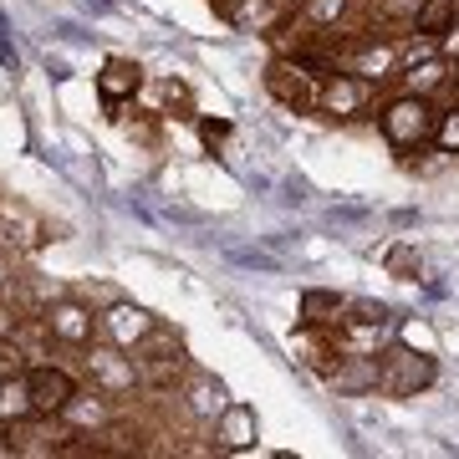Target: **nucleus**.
<instances>
[{
    "label": "nucleus",
    "instance_id": "nucleus-13",
    "mask_svg": "<svg viewBox=\"0 0 459 459\" xmlns=\"http://www.w3.org/2000/svg\"><path fill=\"white\" fill-rule=\"evenodd\" d=\"M66 429L72 434H102V429H113V394H102V388H77V394L66 398L62 409Z\"/></svg>",
    "mask_w": 459,
    "mask_h": 459
},
{
    "label": "nucleus",
    "instance_id": "nucleus-1",
    "mask_svg": "<svg viewBox=\"0 0 459 459\" xmlns=\"http://www.w3.org/2000/svg\"><path fill=\"white\" fill-rule=\"evenodd\" d=\"M377 128H383V138H388L394 148H424V143H434L439 108H434V98L403 87L398 98H388L383 108H377Z\"/></svg>",
    "mask_w": 459,
    "mask_h": 459
},
{
    "label": "nucleus",
    "instance_id": "nucleus-12",
    "mask_svg": "<svg viewBox=\"0 0 459 459\" xmlns=\"http://www.w3.org/2000/svg\"><path fill=\"white\" fill-rule=\"evenodd\" d=\"M377 377H383L377 352H347L342 347V358L327 373V383H332V394H342V398H368V394H377Z\"/></svg>",
    "mask_w": 459,
    "mask_h": 459
},
{
    "label": "nucleus",
    "instance_id": "nucleus-24",
    "mask_svg": "<svg viewBox=\"0 0 459 459\" xmlns=\"http://www.w3.org/2000/svg\"><path fill=\"white\" fill-rule=\"evenodd\" d=\"M398 342L413 347V352H434V358H439V332L429 327L424 316H409V322L398 327Z\"/></svg>",
    "mask_w": 459,
    "mask_h": 459
},
{
    "label": "nucleus",
    "instance_id": "nucleus-7",
    "mask_svg": "<svg viewBox=\"0 0 459 459\" xmlns=\"http://www.w3.org/2000/svg\"><path fill=\"white\" fill-rule=\"evenodd\" d=\"M373 108V82L358 77V72H332L322 92H316V113L322 117H337V123H352Z\"/></svg>",
    "mask_w": 459,
    "mask_h": 459
},
{
    "label": "nucleus",
    "instance_id": "nucleus-5",
    "mask_svg": "<svg viewBox=\"0 0 459 459\" xmlns=\"http://www.w3.org/2000/svg\"><path fill=\"white\" fill-rule=\"evenodd\" d=\"M265 92H271L286 113H316L322 82H316L296 56H271V66H265Z\"/></svg>",
    "mask_w": 459,
    "mask_h": 459
},
{
    "label": "nucleus",
    "instance_id": "nucleus-31",
    "mask_svg": "<svg viewBox=\"0 0 459 459\" xmlns=\"http://www.w3.org/2000/svg\"><path fill=\"white\" fill-rule=\"evenodd\" d=\"M286 5H301V0H286Z\"/></svg>",
    "mask_w": 459,
    "mask_h": 459
},
{
    "label": "nucleus",
    "instance_id": "nucleus-2",
    "mask_svg": "<svg viewBox=\"0 0 459 459\" xmlns=\"http://www.w3.org/2000/svg\"><path fill=\"white\" fill-rule=\"evenodd\" d=\"M377 362H383V377H377V394L388 398H419L439 377V362H434V352H413V347L394 342L377 352Z\"/></svg>",
    "mask_w": 459,
    "mask_h": 459
},
{
    "label": "nucleus",
    "instance_id": "nucleus-10",
    "mask_svg": "<svg viewBox=\"0 0 459 459\" xmlns=\"http://www.w3.org/2000/svg\"><path fill=\"white\" fill-rule=\"evenodd\" d=\"M291 358L301 368H312L316 377H327L342 358V342H337V327H316V322H301L291 332Z\"/></svg>",
    "mask_w": 459,
    "mask_h": 459
},
{
    "label": "nucleus",
    "instance_id": "nucleus-8",
    "mask_svg": "<svg viewBox=\"0 0 459 459\" xmlns=\"http://www.w3.org/2000/svg\"><path fill=\"white\" fill-rule=\"evenodd\" d=\"M98 327H102L108 342H117L123 352H133L148 332L159 327V316L148 312V307H138V301H128V296H117V301H108V307L98 312Z\"/></svg>",
    "mask_w": 459,
    "mask_h": 459
},
{
    "label": "nucleus",
    "instance_id": "nucleus-28",
    "mask_svg": "<svg viewBox=\"0 0 459 459\" xmlns=\"http://www.w3.org/2000/svg\"><path fill=\"white\" fill-rule=\"evenodd\" d=\"M199 138H204L210 148H220L230 138V123H225V117H199Z\"/></svg>",
    "mask_w": 459,
    "mask_h": 459
},
{
    "label": "nucleus",
    "instance_id": "nucleus-30",
    "mask_svg": "<svg viewBox=\"0 0 459 459\" xmlns=\"http://www.w3.org/2000/svg\"><path fill=\"white\" fill-rule=\"evenodd\" d=\"M5 286H11V261L0 255V291H5Z\"/></svg>",
    "mask_w": 459,
    "mask_h": 459
},
{
    "label": "nucleus",
    "instance_id": "nucleus-14",
    "mask_svg": "<svg viewBox=\"0 0 459 459\" xmlns=\"http://www.w3.org/2000/svg\"><path fill=\"white\" fill-rule=\"evenodd\" d=\"M138 92H143V66L133 62V56H108L98 72V98L108 108H128Z\"/></svg>",
    "mask_w": 459,
    "mask_h": 459
},
{
    "label": "nucleus",
    "instance_id": "nucleus-6",
    "mask_svg": "<svg viewBox=\"0 0 459 459\" xmlns=\"http://www.w3.org/2000/svg\"><path fill=\"white\" fill-rule=\"evenodd\" d=\"M41 322H47L51 342L62 347H87L98 342V312L87 307V301H77V296H51L47 307H41Z\"/></svg>",
    "mask_w": 459,
    "mask_h": 459
},
{
    "label": "nucleus",
    "instance_id": "nucleus-23",
    "mask_svg": "<svg viewBox=\"0 0 459 459\" xmlns=\"http://www.w3.org/2000/svg\"><path fill=\"white\" fill-rule=\"evenodd\" d=\"M455 16H459V0H424V5H419V16H413V31L439 36Z\"/></svg>",
    "mask_w": 459,
    "mask_h": 459
},
{
    "label": "nucleus",
    "instance_id": "nucleus-18",
    "mask_svg": "<svg viewBox=\"0 0 459 459\" xmlns=\"http://www.w3.org/2000/svg\"><path fill=\"white\" fill-rule=\"evenodd\" d=\"M398 77H403V87L409 92H424V98H434L449 77H455V62L449 56H424V62H413V66H398Z\"/></svg>",
    "mask_w": 459,
    "mask_h": 459
},
{
    "label": "nucleus",
    "instance_id": "nucleus-16",
    "mask_svg": "<svg viewBox=\"0 0 459 459\" xmlns=\"http://www.w3.org/2000/svg\"><path fill=\"white\" fill-rule=\"evenodd\" d=\"M138 362V388L148 394H169V388H179L184 373H189V352H148V358H133Z\"/></svg>",
    "mask_w": 459,
    "mask_h": 459
},
{
    "label": "nucleus",
    "instance_id": "nucleus-21",
    "mask_svg": "<svg viewBox=\"0 0 459 459\" xmlns=\"http://www.w3.org/2000/svg\"><path fill=\"white\" fill-rule=\"evenodd\" d=\"M296 11H301V16L312 21L316 31H332V26H342V21H347L352 0H301Z\"/></svg>",
    "mask_w": 459,
    "mask_h": 459
},
{
    "label": "nucleus",
    "instance_id": "nucleus-26",
    "mask_svg": "<svg viewBox=\"0 0 459 459\" xmlns=\"http://www.w3.org/2000/svg\"><path fill=\"white\" fill-rule=\"evenodd\" d=\"M419 5H424V0H377V21H383V26H409L413 31Z\"/></svg>",
    "mask_w": 459,
    "mask_h": 459
},
{
    "label": "nucleus",
    "instance_id": "nucleus-27",
    "mask_svg": "<svg viewBox=\"0 0 459 459\" xmlns=\"http://www.w3.org/2000/svg\"><path fill=\"white\" fill-rule=\"evenodd\" d=\"M434 143H439V153H459V102L439 113V128H434Z\"/></svg>",
    "mask_w": 459,
    "mask_h": 459
},
{
    "label": "nucleus",
    "instance_id": "nucleus-11",
    "mask_svg": "<svg viewBox=\"0 0 459 459\" xmlns=\"http://www.w3.org/2000/svg\"><path fill=\"white\" fill-rule=\"evenodd\" d=\"M347 72H358V77H368V82H388V77H398V41L394 36H358L352 41V51H347Z\"/></svg>",
    "mask_w": 459,
    "mask_h": 459
},
{
    "label": "nucleus",
    "instance_id": "nucleus-9",
    "mask_svg": "<svg viewBox=\"0 0 459 459\" xmlns=\"http://www.w3.org/2000/svg\"><path fill=\"white\" fill-rule=\"evenodd\" d=\"M255 439H261L255 409L240 403V398H230L225 409H220V419H214V449H220V455H250Z\"/></svg>",
    "mask_w": 459,
    "mask_h": 459
},
{
    "label": "nucleus",
    "instance_id": "nucleus-25",
    "mask_svg": "<svg viewBox=\"0 0 459 459\" xmlns=\"http://www.w3.org/2000/svg\"><path fill=\"white\" fill-rule=\"evenodd\" d=\"M26 368H31V358H26V347L16 342V332H0V377L26 373Z\"/></svg>",
    "mask_w": 459,
    "mask_h": 459
},
{
    "label": "nucleus",
    "instance_id": "nucleus-4",
    "mask_svg": "<svg viewBox=\"0 0 459 459\" xmlns=\"http://www.w3.org/2000/svg\"><path fill=\"white\" fill-rule=\"evenodd\" d=\"M87 352V377H92V388H102V394H113V398H123V394H138V362H133V352H123L117 342H87L82 347Z\"/></svg>",
    "mask_w": 459,
    "mask_h": 459
},
{
    "label": "nucleus",
    "instance_id": "nucleus-3",
    "mask_svg": "<svg viewBox=\"0 0 459 459\" xmlns=\"http://www.w3.org/2000/svg\"><path fill=\"white\" fill-rule=\"evenodd\" d=\"M72 429H66L62 413H31L21 424H5V449L21 459H47V455H62Z\"/></svg>",
    "mask_w": 459,
    "mask_h": 459
},
{
    "label": "nucleus",
    "instance_id": "nucleus-15",
    "mask_svg": "<svg viewBox=\"0 0 459 459\" xmlns=\"http://www.w3.org/2000/svg\"><path fill=\"white\" fill-rule=\"evenodd\" d=\"M26 377H31L36 413H62L66 398L77 394V377L66 373V368H56V362H31V368H26Z\"/></svg>",
    "mask_w": 459,
    "mask_h": 459
},
{
    "label": "nucleus",
    "instance_id": "nucleus-17",
    "mask_svg": "<svg viewBox=\"0 0 459 459\" xmlns=\"http://www.w3.org/2000/svg\"><path fill=\"white\" fill-rule=\"evenodd\" d=\"M225 403H230V398H225V383H220V377H210V373H195V377H189V388H184V409L195 413V419L214 424Z\"/></svg>",
    "mask_w": 459,
    "mask_h": 459
},
{
    "label": "nucleus",
    "instance_id": "nucleus-20",
    "mask_svg": "<svg viewBox=\"0 0 459 459\" xmlns=\"http://www.w3.org/2000/svg\"><path fill=\"white\" fill-rule=\"evenodd\" d=\"M36 413V398H31V377L26 373H11L0 377V429L5 424H21Z\"/></svg>",
    "mask_w": 459,
    "mask_h": 459
},
{
    "label": "nucleus",
    "instance_id": "nucleus-29",
    "mask_svg": "<svg viewBox=\"0 0 459 459\" xmlns=\"http://www.w3.org/2000/svg\"><path fill=\"white\" fill-rule=\"evenodd\" d=\"M439 51L449 56V62H459V16H455V21H449V26L439 31Z\"/></svg>",
    "mask_w": 459,
    "mask_h": 459
},
{
    "label": "nucleus",
    "instance_id": "nucleus-19",
    "mask_svg": "<svg viewBox=\"0 0 459 459\" xmlns=\"http://www.w3.org/2000/svg\"><path fill=\"white\" fill-rule=\"evenodd\" d=\"M347 307H352V296L342 291H322V286L301 291V322H316V327H337L347 316Z\"/></svg>",
    "mask_w": 459,
    "mask_h": 459
},
{
    "label": "nucleus",
    "instance_id": "nucleus-22",
    "mask_svg": "<svg viewBox=\"0 0 459 459\" xmlns=\"http://www.w3.org/2000/svg\"><path fill=\"white\" fill-rule=\"evenodd\" d=\"M383 271L398 276V281H419V276H424V255L398 240V246H388V255H383Z\"/></svg>",
    "mask_w": 459,
    "mask_h": 459
}]
</instances>
